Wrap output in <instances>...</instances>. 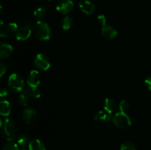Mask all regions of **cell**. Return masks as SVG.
<instances>
[{
	"instance_id": "1",
	"label": "cell",
	"mask_w": 151,
	"mask_h": 150,
	"mask_svg": "<svg viewBox=\"0 0 151 150\" xmlns=\"http://www.w3.org/2000/svg\"><path fill=\"white\" fill-rule=\"evenodd\" d=\"M32 34L39 41H48L51 37V30L47 23L38 21L32 26Z\"/></svg>"
},
{
	"instance_id": "2",
	"label": "cell",
	"mask_w": 151,
	"mask_h": 150,
	"mask_svg": "<svg viewBox=\"0 0 151 150\" xmlns=\"http://www.w3.org/2000/svg\"><path fill=\"white\" fill-rule=\"evenodd\" d=\"M1 135L8 141H13L16 138V126L14 121L10 119H6L1 128Z\"/></svg>"
},
{
	"instance_id": "3",
	"label": "cell",
	"mask_w": 151,
	"mask_h": 150,
	"mask_svg": "<svg viewBox=\"0 0 151 150\" xmlns=\"http://www.w3.org/2000/svg\"><path fill=\"white\" fill-rule=\"evenodd\" d=\"M8 86L14 92H20L24 89V81L18 74H12L8 78Z\"/></svg>"
},
{
	"instance_id": "4",
	"label": "cell",
	"mask_w": 151,
	"mask_h": 150,
	"mask_svg": "<svg viewBox=\"0 0 151 150\" xmlns=\"http://www.w3.org/2000/svg\"><path fill=\"white\" fill-rule=\"evenodd\" d=\"M113 124L116 127L125 129L131 126V120L126 113L119 112L113 116Z\"/></svg>"
},
{
	"instance_id": "5",
	"label": "cell",
	"mask_w": 151,
	"mask_h": 150,
	"mask_svg": "<svg viewBox=\"0 0 151 150\" xmlns=\"http://www.w3.org/2000/svg\"><path fill=\"white\" fill-rule=\"evenodd\" d=\"M34 64L38 69L46 71L50 69V60L44 54H38L34 59Z\"/></svg>"
},
{
	"instance_id": "6",
	"label": "cell",
	"mask_w": 151,
	"mask_h": 150,
	"mask_svg": "<svg viewBox=\"0 0 151 150\" xmlns=\"http://www.w3.org/2000/svg\"><path fill=\"white\" fill-rule=\"evenodd\" d=\"M74 4L72 0H59L56 4V10L61 14H68L73 10Z\"/></svg>"
},
{
	"instance_id": "7",
	"label": "cell",
	"mask_w": 151,
	"mask_h": 150,
	"mask_svg": "<svg viewBox=\"0 0 151 150\" xmlns=\"http://www.w3.org/2000/svg\"><path fill=\"white\" fill-rule=\"evenodd\" d=\"M32 34V28L28 24H24L21 26L16 32V38L19 41H26Z\"/></svg>"
},
{
	"instance_id": "8",
	"label": "cell",
	"mask_w": 151,
	"mask_h": 150,
	"mask_svg": "<svg viewBox=\"0 0 151 150\" xmlns=\"http://www.w3.org/2000/svg\"><path fill=\"white\" fill-rule=\"evenodd\" d=\"M37 113L32 107H27L24 109L22 113V119L27 124H32L36 119Z\"/></svg>"
},
{
	"instance_id": "9",
	"label": "cell",
	"mask_w": 151,
	"mask_h": 150,
	"mask_svg": "<svg viewBox=\"0 0 151 150\" xmlns=\"http://www.w3.org/2000/svg\"><path fill=\"white\" fill-rule=\"evenodd\" d=\"M41 82V76L38 71H31L30 73L28 74L27 78V82L28 86L30 87H38V85Z\"/></svg>"
},
{
	"instance_id": "10",
	"label": "cell",
	"mask_w": 151,
	"mask_h": 150,
	"mask_svg": "<svg viewBox=\"0 0 151 150\" xmlns=\"http://www.w3.org/2000/svg\"><path fill=\"white\" fill-rule=\"evenodd\" d=\"M94 119L97 121L102 122V123H104L108 125L113 123V117L111 116V115L106 111H99L94 116Z\"/></svg>"
},
{
	"instance_id": "11",
	"label": "cell",
	"mask_w": 151,
	"mask_h": 150,
	"mask_svg": "<svg viewBox=\"0 0 151 150\" xmlns=\"http://www.w3.org/2000/svg\"><path fill=\"white\" fill-rule=\"evenodd\" d=\"M101 32L103 36L108 40L114 39L117 36V31L111 26L106 25L103 26L101 29Z\"/></svg>"
},
{
	"instance_id": "12",
	"label": "cell",
	"mask_w": 151,
	"mask_h": 150,
	"mask_svg": "<svg viewBox=\"0 0 151 150\" xmlns=\"http://www.w3.org/2000/svg\"><path fill=\"white\" fill-rule=\"evenodd\" d=\"M13 46L10 44L1 43L0 45V57L2 60L8 58L13 53Z\"/></svg>"
},
{
	"instance_id": "13",
	"label": "cell",
	"mask_w": 151,
	"mask_h": 150,
	"mask_svg": "<svg viewBox=\"0 0 151 150\" xmlns=\"http://www.w3.org/2000/svg\"><path fill=\"white\" fill-rule=\"evenodd\" d=\"M79 7L81 10H82V12L88 15L92 14L95 10V7H94V4L91 1H87V0L80 1Z\"/></svg>"
},
{
	"instance_id": "14",
	"label": "cell",
	"mask_w": 151,
	"mask_h": 150,
	"mask_svg": "<svg viewBox=\"0 0 151 150\" xmlns=\"http://www.w3.org/2000/svg\"><path fill=\"white\" fill-rule=\"evenodd\" d=\"M103 107L105 111L111 115L115 112L116 109V103L114 99L111 98H106L103 103Z\"/></svg>"
},
{
	"instance_id": "15",
	"label": "cell",
	"mask_w": 151,
	"mask_h": 150,
	"mask_svg": "<svg viewBox=\"0 0 151 150\" xmlns=\"http://www.w3.org/2000/svg\"><path fill=\"white\" fill-rule=\"evenodd\" d=\"M23 92L29 96V97H32V98L38 99L41 96V91L38 87L28 86L27 88H24Z\"/></svg>"
},
{
	"instance_id": "16",
	"label": "cell",
	"mask_w": 151,
	"mask_h": 150,
	"mask_svg": "<svg viewBox=\"0 0 151 150\" xmlns=\"http://www.w3.org/2000/svg\"><path fill=\"white\" fill-rule=\"evenodd\" d=\"M10 103L6 100H3L0 102V114L2 116H8L10 113Z\"/></svg>"
},
{
	"instance_id": "17",
	"label": "cell",
	"mask_w": 151,
	"mask_h": 150,
	"mask_svg": "<svg viewBox=\"0 0 151 150\" xmlns=\"http://www.w3.org/2000/svg\"><path fill=\"white\" fill-rule=\"evenodd\" d=\"M28 146H29V150H46L44 144L38 139L30 141Z\"/></svg>"
},
{
	"instance_id": "18",
	"label": "cell",
	"mask_w": 151,
	"mask_h": 150,
	"mask_svg": "<svg viewBox=\"0 0 151 150\" xmlns=\"http://www.w3.org/2000/svg\"><path fill=\"white\" fill-rule=\"evenodd\" d=\"M30 141H29V137L27 134L22 133L18 136L17 138V144L22 147H25L27 146H29Z\"/></svg>"
},
{
	"instance_id": "19",
	"label": "cell",
	"mask_w": 151,
	"mask_h": 150,
	"mask_svg": "<svg viewBox=\"0 0 151 150\" xmlns=\"http://www.w3.org/2000/svg\"><path fill=\"white\" fill-rule=\"evenodd\" d=\"M73 19L69 16H66L61 21V26L64 30H69L73 26Z\"/></svg>"
},
{
	"instance_id": "20",
	"label": "cell",
	"mask_w": 151,
	"mask_h": 150,
	"mask_svg": "<svg viewBox=\"0 0 151 150\" xmlns=\"http://www.w3.org/2000/svg\"><path fill=\"white\" fill-rule=\"evenodd\" d=\"M33 14L37 19H42L47 15V9L44 7H38L35 9Z\"/></svg>"
},
{
	"instance_id": "21",
	"label": "cell",
	"mask_w": 151,
	"mask_h": 150,
	"mask_svg": "<svg viewBox=\"0 0 151 150\" xmlns=\"http://www.w3.org/2000/svg\"><path fill=\"white\" fill-rule=\"evenodd\" d=\"M5 30L7 31L8 33H14L18 31V25L15 22H9L4 26Z\"/></svg>"
},
{
	"instance_id": "22",
	"label": "cell",
	"mask_w": 151,
	"mask_h": 150,
	"mask_svg": "<svg viewBox=\"0 0 151 150\" xmlns=\"http://www.w3.org/2000/svg\"><path fill=\"white\" fill-rule=\"evenodd\" d=\"M29 96L27 95L25 93L22 91V94H19V97H18V100H19V102L20 103L21 105L26 107L29 102Z\"/></svg>"
},
{
	"instance_id": "23",
	"label": "cell",
	"mask_w": 151,
	"mask_h": 150,
	"mask_svg": "<svg viewBox=\"0 0 151 150\" xmlns=\"http://www.w3.org/2000/svg\"><path fill=\"white\" fill-rule=\"evenodd\" d=\"M120 150H137L135 144L132 142H125L122 144L120 146Z\"/></svg>"
},
{
	"instance_id": "24",
	"label": "cell",
	"mask_w": 151,
	"mask_h": 150,
	"mask_svg": "<svg viewBox=\"0 0 151 150\" xmlns=\"http://www.w3.org/2000/svg\"><path fill=\"white\" fill-rule=\"evenodd\" d=\"M119 108L120 110V112L126 113L130 108V103L125 99L122 100L119 104Z\"/></svg>"
},
{
	"instance_id": "25",
	"label": "cell",
	"mask_w": 151,
	"mask_h": 150,
	"mask_svg": "<svg viewBox=\"0 0 151 150\" xmlns=\"http://www.w3.org/2000/svg\"><path fill=\"white\" fill-rule=\"evenodd\" d=\"M1 150H20V149H19L18 144H16V143L13 142V141H10V142L7 143V144H4Z\"/></svg>"
},
{
	"instance_id": "26",
	"label": "cell",
	"mask_w": 151,
	"mask_h": 150,
	"mask_svg": "<svg viewBox=\"0 0 151 150\" xmlns=\"http://www.w3.org/2000/svg\"><path fill=\"white\" fill-rule=\"evenodd\" d=\"M97 21L102 26H104L106 25V18L104 15H100L97 17Z\"/></svg>"
},
{
	"instance_id": "27",
	"label": "cell",
	"mask_w": 151,
	"mask_h": 150,
	"mask_svg": "<svg viewBox=\"0 0 151 150\" xmlns=\"http://www.w3.org/2000/svg\"><path fill=\"white\" fill-rule=\"evenodd\" d=\"M0 36L1 38H5L8 36V32L5 30V28L3 27V21H1V28H0Z\"/></svg>"
},
{
	"instance_id": "28",
	"label": "cell",
	"mask_w": 151,
	"mask_h": 150,
	"mask_svg": "<svg viewBox=\"0 0 151 150\" xmlns=\"http://www.w3.org/2000/svg\"><path fill=\"white\" fill-rule=\"evenodd\" d=\"M0 71H1V75H0L1 77L4 76V74L7 72V67L4 64V63H1V64H0Z\"/></svg>"
},
{
	"instance_id": "29",
	"label": "cell",
	"mask_w": 151,
	"mask_h": 150,
	"mask_svg": "<svg viewBox=\"0 0 151 150\" xmlns=\"http://www.w3.org/2000/svg\"><path fill=\"white\" fill-rule=\"evenodd\" d=\"M8 95V91L7 89H6L5 88H2L0 91V96L1 97H4V96H7Z\"/></svg>"
},
{
	"instance_id": "30",
	"label": "cell",
	"mask_w": 151,
	"mask_h": 150,
	"mask_svg": "<svg viewBox=\"0 0 151 150\" xmlns=\"http://www.w3.org/2000/svg\"><path fill=\"white\" fill-rule=\"evenodd\" d=\"M145 84H146V85L147 86V88H149V90L151 91V76H148L147 78H146Z\"/></svg>"
},
{
	"instance_id": "31",
	"label": "cell",
	"mask_w": 151,
	"mask_h": 150,
	"mask_svg": "<svg viewBox=\"0 0 151 150\" xmlns=\"http://www.w3.org/2000/svg\"><path fill=\"white\" fill-rule=\"evenodd\" d=\"M20 150H29V149H27L23 148V149H20Z\"/></svg>"
},
{
	"instance_id": "32",
	"label": "cell",
	"mask_w": 151,
	"mask_h": 150,
	"mask_svg": "<svg viewBox=\"0 0 151 150\" xmlns=\"http://www.w3.org/2000/svg\"><path fill=\"white\" fill-rule=\"evenodd\" d=\"M49 1H51V0H49Z\"/></svg>"
}]
</instances>
